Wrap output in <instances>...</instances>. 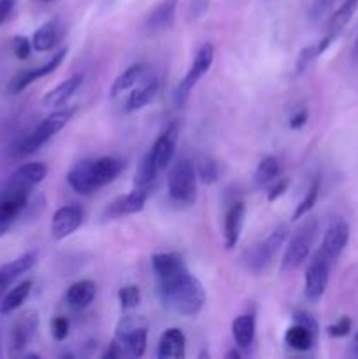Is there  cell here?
<instances>
[{"mask_svg":"<svg viewBox=\"0 0 358 359\" xmlns=\"http://www.w3.org/2000/svg\"><path fill=\"white\" fill-rule=\"evenodd\" d=\"M157 291L161 304L179 316L193 318L206 304V290L202 283L192 276L188 266L165 277H157Z\"/></svg>","mask_w":358,"mask_h":359,"instance_id":"cell-1","label":"cell"},{"mask_svg":"<svg viewBox=\"0 0 358 359\" xmlns=\"http://www.w3.org/2000/svg\"><path fill=\"white\" fill-rule=\"evenodd\" d=\"M197 172L195 165L188 158H181L172 165L168 172V195L175 203L193 205L197 200Z\"/></svg>","mask_w":358,"mask_h":359,"instance_id":"cell-2","label":"cell"},{"mask_svg":"<svg viewBox=\"0 0 358 359\" xmlns=\"http://www.w3.org/2000/svg\"><path fill=\"white\" fill-rule=\"evenodd\" d=\"M316 233H318V221L314 217H309L298 226V230L288 242L286 251H284L283 262H281L283 272H291L305 262V258L311 252L312 244H314Z\"/></svg>","mask_w":358,"mask_h":359,"instance_id":"cell-3","label":"cell"},{"mask_svg":"<svg viewBox=\"0 0 358 359\" xmlns=\"http://www.w3.org/2000/svg\"><path fill=\"white\" fill-rule=\"evenodd\" d=\"M76 109H62V111H55L48 116V118L42 119L37 126H35L34 132L30 135L25 137V140L21 142V146L18 147V156H28V154L35 153L37 149H41L49 139H51L55 133H58L67 123L70 121V118L74 116Z\"/></svg>","mask_w":358,"mask_h":359,"instance_id":"cell-4","label":"cell"},{"mask_svg":"<svg viewBox=\"0 0 358 359\" xmlns=\"http://www.w3.org/2000/svg\"><path fill=\"white\" fill-rule=\"evenodd\" d=\"M30 186L16 181V179L11 177V181L7 182L2 195H0V237H4L9 231L14 219L23 212L28 198H30Z\"/></svg>","mask_w":358,"mask_h":359,"instance_id":"cell-5","label":"cell"},{"mask_svg":"<svg viewBox=\"0 0 358 359\" xmlns=\"http://www.w3.org/2000/svg\"><path fill=\"white\" fill-rule=\"evenodd\" d=\"M288 233H290V228L286 223H281L270 231L265 237V241L258 242L256 245H253L248 252L244 255V263L248 266V270L258 273L263 269H267L272 258L276 256V252L279 251L281 245L286 241Z\"/></svg>","mask_w":358,"mask_h":359,"instance_id":"cell-6","label":"cell"},{"mask_svg":"<svg viewBox=\"0 0 358 359\" xmlns=\"http://www.w3.org/2000/svg\"><path fill=\"white\" fill-rule=\"evenodd\" d=\"M116 342L128 356L142 358L147 344V323L139 316H125L116 328Z\"/></svg>","mask_w":358,"mask_h":359,"instance_id":"cell-7","label":"cell"},{"mask_svg":"<svg viewBox=\"0 0 358 359\" xmlns=\"http://www.w3.org/2000/svg\"><path fill=\"white\" fill-rule=\"evenodd\" d=\"M213 62H214V46L211 44V42H206V44L200 46L192 67H190L186 76L181 79V83L178 84V88H175L174 102L178 107H181V105L186 104V100L190 98V93L193 91V88H195L197 83H199V81L209 72Z\"/></svg>","mask_w":358,"mask_h":359,"instance_id":"cell-8","label":"cell"},{"mask_svg":"<svg viewBox=\"0 0 358 359\" xmlns=\"http://www.w3.org/2000/svg\"><path fill=\"white\" fill-rule=\"evenodd\" d=\"M330 266H332V263L326 262L325 258H321L318 252L312 256L311 263L307 265V270H305L304 293L307 302H311V304L319 302L323 294H325L326 284H329Z\"/></svg>","mask_w":358,"mask_h":359,"instance_id":"cell-9","label":"cell"},{"mask_svg":"<svg viewBox=\"0 0 358 359\" xmlns=\"http://www.w3.org/2000/svg\"><path fill=\"white\" fill-rule=\"evenodd\" d=\"M147 196H150V188H139V186H135L130 193L112 200L107 205V209H105L104 217L105 219H116V217L140 212L144 209V205H146Z\"/></svg>","mask_w":358,"mask_h":359,"instance_id":"cell-10","label":"cell"},{"mask_svg":"<svg viewBox=\"0 0 358 359\" xmlns=\"http://www.w3.org/2000/svg\"><path fill=\"white\" fill-rule=\"evenodd\" d=\"M179 0H161L158 6L151 9L144 20V32L147 35H160L171 30L175 21V11H178Z\"/></svg>","mask_w":358,"mask_h":359,"instance_id":"cell-11","label":"cell"},{"mask_svg":"<svg viewBox=\"0 0 358 359\" xmlns=\"http://www.w3.org/2000/svg\"><path fill=\"white\" fill-rule=\"evenodd\" d=\"M347 241H350V226L344 221H336L329 226L325 237H323L321 245L316 252L326 262L333 263L340 256V252L346 248Z\"/></svg>","mask_w":358,"mask_h":359,"instance_id":"cell-12","label":"cell"},{"mask_svg":"<svg viewBox=\"0 0 358 359\" xmlns=\"http://www.w3.org/2000/svg\"><path fill=\"white\" fill-rule=\"evenodd\" d=\"M65 56H67V49L63 48V49H60V51H56L55 55H53V58L48 60L44 65H39V67H35V69L23 70V72H20L16 77H14L13 83L9 84V91L11 93H20V91H23L25 88L30 86V84L35 83L37 79H41V77H46V76H49L51 72H55V70L63 63Z\"/></svg>","mask_w":358,"mask_h":359,"instance_id":"cell-13","label":"cell"},{"mask_svg":"<svg viewBox=\"0 0 358 359\" xmlns=\"http://www.w3.org/2000/svg\"><path fill=\"white\" fill-rule=\"evenodd\" d=\"M83 223V210L77 205L60 207L51 221V235L55 241H63L70 237Z\"/></svg>","mask_w":358,"mask_h":359,"instance_id":"cell-14","label":"cell"},{"mask_svg":"<svg viewBox=\"0 0 358 359\" xmlns=\"http://www.w3.org/2000/svg\"><path fill=\"white\" fill-rule=\"evenodd\" d=\"M178 135H179L178 125L172 123L168 128H165V132L158 137L157 142H154L153 147L150 149V154L151 158H153L154 165L158 167V170H164L165 167L171 165L172 158H174V153H175Z\"/></svg>","mask_w":358,"mask_h":359,"instance_id":"cell-15","label":"cell"},{"mask_svg":"<svg viewBox=\"0 0 358 359\" xmlns=\"http://www.w3.org/2000/svg\"><path fill=\"white\" fill-rule=\"evenodd\" d=\"M244 214L246 205L244 202L237 200L228 207L227 214H225L223 223V237H225V248L234 249L237 245L239 238H241L242 224H244Z\"/></svg>","mask_w":358,"mask_h":359,"instance_id":"cell-16","label":"cell"},{"mask_svg":"<svg viewBox=\"0 0 358 359\" xmlns=\"http://www.w3.org/2000/svg\"><path fill=\"white\" fill-rule=\"evenodd\" d=\"M91 165L93 160H83L77 165H74L70 168V172L67 174V182L70 184V188L74 189L79 195H93L97 191V184L93 181V170H91Z\"/></svg>","mask_w":358,"mask_h":359,"instance_id":"cell-17","label":"cell"},{"mask_svg":"<svg viewBox=\"0 0 358 359\" xmlns=\"http://www.w3.org/2000/svg\"><path fill=\"white\" fill-rule=\"evenodd\" d=\"M157 356L160 359H181L186 356V339L181 330L168 328L161 333L160 342H158Z\"/></svg>","mask_w":358,"mask_h":359,"instance_id":"cell-18","label":"cell"},{"mask_svg":"<svg viewBox=\"0 0 358 359\" xmlns=\"http://www.w3.org/2000/svg\"><path fill=\"white\" fill-rule=\"evenodd\" d=\"M123 167V160L116 156H102V158H95L93 165H91V170H93V181L97 184V189L104 188L105 184L114 181L119 174H121Z\"/></svg>","mask_w":358,"mask_h":359,"instance_id":"cell-19","label":"cell"},{"mask_svg":"<svg viewBox=\"0 0 358 359\" xmlns=\"http://www.w3.org/2000/svg\"><path fill=\"white\" fill-rule=\"evenodd\" d=\"M158 91V79L154 76L144 77L142 81L139 83V86L128 95L125 104V111L126 112H135L140 111L142 107H146L151 100L154 98Z\"/></svg>","mask_w":358,"mask_h":359,"instance_id":"cell-20","label":"cell"},{"mask_svg":"<svg viewBox=\"0 0 358 359\" xmlns=\"http://www.w3.org/2000/svg\"><path fill=\"white\" fill-rule=\"evenodd\" d=\"M81 84H83V76H81V74H76V76L69 77V79L63 81L62 84L53 88L49 93H46L42 104H44L46 107H62V105H65L67 102L77 93Z\"/></svg>","mask_w":358,"mask_h":359,"instance_id":"cell-21","label":"cell"},{"mask_svg":"<svg viewBox=\"0 0 358 359\" xmlns=\"http://www.w3.org/2000/svg\"><path fill=\"white\" fill-rule=\"evenodd\" d=\"M35 262H37V255L35 252H27V255L9 262L7 265L0 266V286L7 290L18 277L27 273L35 265Z\"/></svg>","mask_w":358,"mask_h":359,"instance_id":"cell-22","label":"cell"},{"mask_svg":"<svg viewBox=\"0 0 358 359\" xmlns=\"http://www.w3.org/2000/svg\"><path fill=\"white\" fill-rule=\"evenodd\" d=\"M35 330H37V316L34 312L21 316L16 321V325L13 326V330H11V346H13V351H21L23 347H27L32 337H34Z\"/></svg>","mask_w":358,"mask_h":359,"instance_id":"cell-23","label":"cell"},{"mask_svg":"<svg viewBox=\"0 0 358 359\" xmlns=\"http://www.w3.org/2000/svg\"><path fill=\"white\" fill-rule=\"evenodd\" d=\"M95 293H97V286H95L93 280H79V283H74L67 290V304H69V307L76 309V311H83L93 302Z\"/></svg>","mask_w":358,"mask_h":359,"instance_id":"cell-24","label":"cell"},{"mask_svg":"<svg viewBox=\"0 0 358 359\" xmlns=\"http://www.w3.org/2000/svg\"><path fill=\"white\" fill-rule=\"evenodd\" d=\"M256 333V319L253 314H242L235 318L232 323V335H234L235 344L239 349L246 351L251 347Z\"/></svg>","mask_w":358,"mask_h":359,"instance_id":"cell-25","label":"cell"},{"mask_svg":"<svg viewBox=\"0 0 358 359\" xmlns=\"http://www.w3.org/2000/svg\"><path fill=\"white\" fill-rule=\"evenodd\" d=\"M60 37H62V25H60L58 18H55L42 25L39 30H35L34 37H32V46L37 51H49L58 44Z\"/></svg>","mask_w":358,"mask_h":359,"instance_id":"cell-26","label":"cell"},{"mask_svg":"<svg viewBox=\"0 0 358 359\" xmlns=\"http://www.w3.org/2000/svg\"><path fill=\"white\" fill-rule=\"evenodd\" d=\"M147 76V67L144 63H135V65H130L128 69L123 70L118 77L114 79L111 86V97H118L123 91L130 90L132 86H137L144 77Z\"/></svg>","mask_w":358,"mask_h":359,"instance_id":"cell-27","label":"cell"},{"mask_svg":"<svg viewBox=\"0 0 358 359\" xmlns=\"http://www.w3.org/2000/svg\"><path fill=\"white\" fill-rule=\"evenodd\" d=\"M32 287H34V283H32V280H23V283L18 284L16 287H13V290L2 298V302H0V312H2L4 316H7L11 314V312L18 311L28 298Z\"/></svg>","mask_w":358,"mask_h":359,"instance_id":"cell-28","label":"cell"},{"mask_svg":"<svg viewBox=\"0 0 358 359\" xmlns=\"http://www.w3.org/2000/svg\"><path fill=\"white\" fill-rule=\"evenodd\" d=\"M314 339L316 333L305 328V326L298 325V323H295L291 328H288L286 335H284L286 346H290L295 351H309L312 347V344H314Z\"/></svg>","mask_w":358,"mask_h":359,"instance_id":"cell-29","label":"cell"},{"mask_svg":"<svg viewBox=\"0 0 358 359\" xmlns=\"http://www.w3.org/2000/svg\"><path fill=\"white\" fill-rule=\"evenodd\" d=\"M46 174H48V167L44 163H41V161H34V163L21 165L13 174V179L30 186V188H35L39 182L44 181Z\"/></svg>","mask_w":358,"mask_h":359,"instance_id":"cell-30","label":"cell"},{"mask_svg":"<svg viewBox=\"0 0 358 359\" xmlns=\"http://www.w3.org/2000/svg\"><path fill=\"white\" fill-rule=\"evenodd\" d=\"M358 9V0H344L343 6L332 14L329 21V34L339 35L340 30L350 23V20L353 18V14Z\"/></svg>","mask_w":358,"mask_h":359,"instance_id":"cell-31","label":"cell"},{"mask_svg":"<svg viewBox=\"0 0 358 359\" xmlns=\"http://www.w3.org/2000/svg\"><path fill=\"white\" fill-rule=\"evenodd\" d=\"M158 172L160 170H158V167L154 165L153 158H151L150 151H147V154L142 158V160H140L139 167H137L133 184L139 186V188H150V186L153 184L154 179H157Z\"/></svg>","mask_w":358,"mask_h":359,"instance_id":"cell-32","label":"cell"},{"mask_svg":"<svg viewBox=\"0 0 358 359\" xmlns=\"http://www.w3.org/2000/svg\"><path fill=\"white\" fill-rule=\"evenodd\" d=\"M281 172V167H279V161H277V158L274 156H265L262 161L258 163V167H256V172H255V182L256 186H267L270 181H274V179L279 175Z\"/></svg>","mask_w":358,"mask_h":359,"instance_id":"cell-33","label":"cell"},{"mask_svg":"<svg viewBox=\"0 0 358 359\" xmlns=\"http://www.w3.org/2000/svg\"><path fill=\"white\" fill-rule=\"evenodd\" d=\"M195 165L197 177L204 182V184H214L220 177V168H218V163L209 156L199 158V161Z\"/></svg>","mask_w":358,"mask_h":359,"instance_id":"cell-34","label":"cell"},{"mask_svg":"<svg viewBox=\"0 0 358 359\" xmlns=\"http://www.w3.org/2000/svg\"><path fill=\"white\" fill-rule=\"evenodd\" d=\"M318 195H319V181L316 179V181L311 184V188L307 189L304 198H302V202L298 203L297 209H295L293 216H291V221H298L302 219V217L307 216V214L312 210V207L316 205V202H318Z\"/></svg>","mask_w":358,"mask_h":359,"instance_id":"cell-35","label":"cell"},{"mask_svg":"<svg viewBox=\"0 0 358 359\" xmlns=\"http://www.w3.org/2000/svg\"><path fill=\"white\" fill-rule=\"evenodd\" d=\"M118 300L123 311L135 309L140 304V290L137 286H125L118 291Z\"/></svg>","mask_w":358,"mask_h":359,"instance_id":"cell-36","label":"cell"},{"mask_svg":"<svg viewBox=\"0 0 358 359\" xmlns=\"http://www.w3.org/2000/svg\"><path fill=\"white\" fill-rule=\"evenodd\" d=\"M316 58H318V53H316V44H311V46H307V48L302 49L300 55H298V58H297V67H295V72H297V76H302V74L305 72V69L309 67V63L314 62Z\"/></svg>","mask_w":358,"mask_h":359,"instance_id":"cell-37","label":"cell"},{"mask_svg":"<svg viewBox=\"0 0 358 359\" xmlns=\"http://www.w3.org/2000/svg\"><path fill=\"white\" fill-rule=\"evenodd\" d=\"M32 48H34L32 42L27 37H23V35H18V37L13 39V51L18 60H27L30 56Z\"/></svg>","mask_w":358,"mask_h":359,"instance_id":"cell-38","label":"cell"},{"mask_svg":"<svg viewBox=\"0 0 358 359\" xmlns=\"http://www.w3.org/2000/svg\"><path fill=\"white\" fill-rule=\"evenodd\" d=\"M207 9H209V0H190L188 9H186V20H197L206 14Z\"/></svg>","mask_w":358,"mask_h":359,"instance_id":"cell-39","label":"cell"},{"mask_svg":"<svg viewBox=\"0 0 358 359\" xmlns=\"http://www.w3.org/2000/svg\"><path fill=\"white\" fill-rule=\"evenodd\" d=\"M333 0H312L311 9H309V18L311 21H319L323 16H325L326 11L332 7Z\"/></svg>","mask_w":358,"mask_h":359,"instance_id":"cell-40","label":"cell"},{"mask_svg":"<svg viewBox=\"0 0 358 359\" xmlns=\"http://www.w3.org/2000/svg\"><path fill=\"white\" fill-rule=\"evenodd\" d=\"M51 333L53 337H55L58 342H62V340H65L67 337H69V321H67V318H55L51 321Z\"/></svg>","mask_w":358,"mask_h":359,"instance_id":"cell-41","label":"cell"},{"mask_svg":"<svg viewBox=\"0 0 358 359\" xmlns=\"http://www.w3.org/2000/svg\"><path fill=\"white\" fill-rule=\"evenodd\" d=\"M326 332H329V335L333 337V339H340V337H346L347 333L351 332V319L350 318H340L339 321L336 323V325L329 326V328H326Z\"/></svg>","mask_w":358,"mask_h":359,"instance_id":"cell-42","label":"cell"},{"mask_svg":"<svg viewBox=\"0 0 358 359\" xmlns=\"http://www.w3.org/2000/svg\"><path fill=\"white\" fill-rule=\"evenodd\" d=\"M293 319H295V323H298V325L305 326V328H309V330H311V332L318 333V325H316L314 318H312L311 314H307V312L295 311L293 312Z\"/></svg>","mask_w":358,"mask_h":359,"instance_id":"cell-43","label":"cell"},{"mask_svg":"<svg viewBox=\"0 0 358 359\" xmlns=\"http://www.w3.org/2000/svg\"><path fill=\"white\" fill-rule=\"evenodd\" d=\"M290 182H291L290 179H281V181H277V184L270 189L269 196H267L269 202H274V200H277L279 196H283L284 193L288 191V188H290Z\"/></svg>","mask_w":358,"mask_h":359,"instance_id":"cell-44","label":"cell"},{"mask_svg":"<svg viewBox=\"0 0 358 359\" xmlns=\"http://www.w3.org/2000/svg\"><path fill=\"white\" fill-rule=\"evenodd\" d=\"M307 119H309L307 109H300V111H298L297 114L291 116V119H290V128H291V130L302 128V126H304L305 123H307Z\"/></svg>","mask_w":358,"mask_h":359,"instance_id":"cell-45","label":"cell"},{"mask_svg":"<svg viewBox=\"0 0 358 359\" xmlns=\"http://www.w3.org/2000/svg\"><path fill=\"white\" fill-rule=\"evenodd\" d=\"M14 9V0H0V25L11 16Z\"/></svg>","mask_w":358,"mask_h":359,"instance_id":"cell-46","label":"cell"},{"mask_svg":"<svg viewBox=\"0 0 358 359\" xmlns=\"http://www.w3.org/2000/svg\"><path fill=\"white\" fill-rule=\"evenodd\" d=\"M123 354H125V351H123V347L119 346V344L114 340V342H112L111 346H109V349L105 351L104 354H102V358H104V359H107V358H109V359H112V358H121Z\"/></svg>","mask_w":358,"mask_h":359,"instance_id":"cell-47","label":"cell"},{"mask_svg":"<svg viewBox=\"0 0 358 359\" xmlns=\"http://www.w3.org/2000/svg\"><path fill=\"white\" fill-rule=\"evenodd\" d=\"M350 354L351 356L358 358V333L353 337V340H351V346H350Z\"/></svg>","mask_w":358,"mask_h":359,"instance_id":"cell-48","label":"cell"},{"mask_svg":"<svg viewBox=\"0 0 358 359\" xmlns=\"http://www.w3.org/2000/svg\"><path fill=\"white\" fill-rule=\"evenodd\" d=\"M351 63H353V65H358V37L357 41H354L353 51H351Z\"/></svg>","mask_w":358,"mask_h":359,"instance_id":"cell-49","label":"cell"},{"mask_svg":"<svg viewBox=\"0 0 358 359\" xmlns=\"http://www.w3.org/2000/svg\"><path fill=\"white\" fill-rule=\"evenodd\" d=\"M227 359H239L241 358V353L239 351H230V353H227V356H225Z\"/></svg>","mask_w":358,"mask_h":359,"instance_id":"cell-50","label":"cell"},{"mask_svg":"<svg viewBox=\"0 0 358 359\" xmlns=\"http://www.w3.org/2000/svg\"><path fill=\"white\" fill-rule=\"evenodd\" d=\"M4 293H6V287H4V286H0V302H2V297H4Z\"/></svg>","mask_w":358,"mask_h":359,"instance_id":"cell-51","label":"cell"},{"mask_svg":"<svg viewBox=\"0 0 358 359\" xmlns=\"http://www.w3.org/2000/svg\"><path fill=\"white\" fill-rule=\"evenodd\" d=\"M46 2H49V0H46Z\"/></svg>","mask_w":358,"mask_h":359,"instance_id":"cell-52","label":"cell"}]
</instances>
